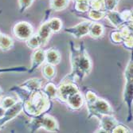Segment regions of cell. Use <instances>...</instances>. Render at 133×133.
Wrapping results in <instances>:
<instances>
[{"label": "cell", "mask_w": 133, "mask_h": 133, "mask_svg": "<svg viewBox=\"0 0 133 133\" xmlns=\"http://www.w3.org/2000/svg\"><path fill=\"white\" fill-rule=\"evenodd\" d=\"M34 0H18V6L20 13L26 11L34 3Z\"/></svg>", "instance_id": "30"}, {"label": "cell", "mask_w": 133, "mask_h": 133, "mask_svg": "<svg viewBox=\"0 0 133 133\" xmlns=\"http://www.w3.org/2000/svg\"><path fill=\"white\" fill-rule=\"evenodd\" d=\"M42 81L38 78H32L27 80L26 82H24L21 84V86L26 89L30 92H34L42 89Z\"/></svg>", "instance_id": "17"}, {"label": "cell", "mask_w": 133, "mask_h": 133, "mask_svg": "<svg viewBox=\"0 0 133 133\" xmlns=\"http://www.w3.org/2000/svg\"><path fill=\"white\" fill-rule=\"evenodd\" d=\"M92 22V21H84L72 27L66 28L65 31L69 34H72L74 38L79 39L84 37V36L89 34V28Z\"/></svg>", "instance_id": "9"}, {"label": "cell", "mask_w": 133, "mask_h": 133, "mask_svg": "<svg viewBox=\"0 0 133 133\" xmlns=\"http://www.w3.org/2000/svg\"><path fill=\"white\" fill-rule=\"evenodd\" d=\"M78 92H80V89L75 82H61L57 89L56 99L61 102L65 103L69 96Z\"/></svg>", "instance_id": "6"}, {"label": "cell", "mask_w": 133, "mask_h": 133, "mask_svg": "<svg viewBox=\"0 0 133 133\" xmlns=\"http://www.w3.org/2000/svg\"><path fill=\"white\" fill-rule=\"evenodd\" d=\"M30 128L31 132H34L38 128H44L48 131L57 132L59 131V125L54 117L48 114V112L42 113L37 116L31 118Z\"/></svg>", "instance_id": "4"}, {"label": "cell", "mask_w": 133, "mask_h": 133, "mask_svg": "<svg viewBox=\"0 0 133 133\" xmlns=\"http://www.w3.org/2000/svg\"><path fill=\"white\" fill-rule=\"evenodd\" d=\"M118 124L119 122L112 115H104L100 119V128L95 132H112Z\"/></svg>", "instance_id": "10"}, {"label": "cell", "mask_w": 133, "mask_h": 133, "mask_svg": "<svg viewBox=\"0 0 133 133\" xmlns=\"http://www.w3.org/2000/svg\"><path fill=\"white\" fill-rule=\"evenodd\" d=\"M133 62H132V57L130 58L129 62L127 65L124 72V77L126 80V84L124 90V101L127 104L128 106V117L127 121L130 122L132 119V113H131V105H132V91H133Z\"/></svg>", "instance_id": "5"}, {"label": "cell", "mask_w": 133, "mask_h": 133, "mask_svg": "<svg viewBox=\"0 0 133 133\" xmlns=\"http://www.w3.org/2000/svg\"><path fill=\"white\" fill-rule=\"evenodd\" d=\"M23 111V102L21 101H18L12 107L5 109L4 114L0 117V129H1L7 122L10 121L16 117L21 112Z\"/></svg>", "instance_id": "8"}, {"label": "cell", "mask_w": 133, "mask_h": 133, "mask_svg": "<svg viewBox=\"0 0 133 133\" xmlns=\"http://www.w3.org/2000/svg\"><path fill=\"white\" fill-rule=\"evenodd\" d=\"M47 24L52 33H57L62 28V21L57 17L50 18L47 22Z\"/></svg>", "instance_id": "24"}, {"label": "cell", "mask_w": 133, "mask_h": 133, "mask_svg": "<svg viewBox=\"0 0 133 133\" xmlns=\"http://www.w3.org/2000/svg\"><path fill=\"white\" fill-rule=\"evenodd\" d=\"M1 34H2V33H1V32H0V35H1Z\"/></svg>", "instance_id": "36"}, {"label": "cell", "mask_w": 133, "mask_h": 133, "mask_svg": "<svg viewBox=\"0 0 133 133\" xmlns=\"http://www.w3.org/2000/svg\"><path fill=\"white\" fill-rule=\"evenodd\" d=\"M26 43L30 49L33 50H36L42 47V41L37 33H34L28 40L26 41Z\"/></svg>", "instance_id": "23"}, {"label": "cell", "mask_w": 133, "mask_h": 133, "mask_svg": "<svg viewBox=\"0 0 133 133\" xmlns=\"http://www.w3.org/2000/svg\"><path fill=\"white\" fill-rule=\"evenodd\" d=\"M119 0H104V10L106 11L115 10Z\"/></svg>", "instance_id": "31"}, {"label": "cell", "mask_w": 133, "mask_h": 133, "mask_svg": "<svg viewBox=\"0 0 133 133\" xmlns=\"http://www.w3.org/2000/svg\"><path fill=\"white\" fill-rule=\"evenodd\" d=\"M75 10L81 13H87L89 10V3L88 0H77L75 2Z\"/></svg>", "instance_id": "25"}, {"label": "cell", "mask_w": 133, "mask_h": 133, "mask_svg": "<svg viewBox=\"0 0 133 133\" xmlns=\"http://www.w3.org/2000/svg\"><path fill=\"white\" fill-rule=\"evenodd\" d=\"M88 1L90 9L104 10V0H88Z\"/></svg>", "instance_id": "29"}, {"label": "cell", "mask_w": 133, "mask_h": 133, "mask_svg": "<svg viewBox=\"0 0 133 133\" xmlns=\"http://www.w3.org/2000/svg\"><path fill=\"white\" fill-rule=\"evenodd\" d=\"M51 34H52V31L50 30L49 26H48L47 22L42 23L38 31L37 32V34L40 37L41 41H42V46H45L47 44L48 40L50 38Z\"/></svg>", "instance_id": "15"}, {"label": "cell", "mask_w": 133, "mask_h": 133, "mask_svg": "<svg viewBox=\"0 0 133 133\" xmlns=\"http://www.w3.org/2000/svg\"><path fill=\"white\" fill-rule=\"evenodd\" d=\"M87 13H88V16L90 19H92L93 22H98L105 18L107 11L104 10L89 9V10L87 12Z\"/></svg>", "instance_id": "21"}, {"label": "cell", "mask_w": 133, "mask_h": 133, "mask_svg": "<svg viewBox=\"0 0 133 133\" xmlns=\"http://www.w3.org/2000/svg\"><path fill=\"white\" fill-rule=\"evenodd\" d=\"M3 91L2 88L0 87V99H1V97L3 96Z\"/></svg>", "instance_id": "34"}, {"label": "cell", "mask_w": 133, "mask_h": 133, "mask_svg": "<svg viewBox=\"0 0 133 133\" xmlns=\"http://www.w3.org/2000/svg\"><path fill=\"white\" fill-rule=\"evenodd\" d=\"M65 103L67 104L68 107L72 110H79L80 108H82L84 103V99L83 97L82 94L81 92H76L72 94V96H69L68 99L66 100Z\"/></svg>", "instance_id": "13"}, {"label": "cell", "mask_w": 133, "mask_h": 133, "mask_svg": "<svg viewBox=\"0 0 133 133\" xmlns=\"http://www.w3.org/2000/svg\"><path fill=\"white\" fill-rule=\"evenodd\" d=\"M70 0H50V8L54 11H61L66 9Z\"/></svg>", "instance_id": "19"}, {"label": "cell", "mask_w": 133, "mask_h": 133, "mask_svg": "<svg viewBox=\"0 0 133 133\" xmlns=\"http://www.w3.org/2000/svg\"><path fill=\"white\" fill-rule=\"evenodd\" d=\"M17 102H18L17 100L14 97H12V96H4V97H1V99H0V105L4 109H7V108L12 107Z\"/></svg>", "instance_id": "26"}, {"label": "cell", "mask_w": 133, "mask_h": 133, "mask_svg": "<svg viewBox=\"0 0 133 133\" xmlns=\"http://www.w3.org/2000/svg\"><path fill=\"white\" fill-rule=\"evenodd\" d=\"M85 101L89 112V119L95 116L100 119L104 115H112L113 113L112 108L108 102L97 96L91 90L86 92Z\"/></svg>", "instance_id": "3"}, {"label": "cell", "mask_w": 133, "mask_h": 133, "mask_svg": "<svg viewBox=\"0 0 133 133\" xmlns=\"http://www.w3.org/2000/svg\"><path fill=\"white\" fill-rule=\"evenodd\" d=\"M14 48V41L10 36L1 34L0 35V50L2 51H8Z\"/></svg>", "instance_id": "18"}, {"label": "cell", "mask_w": 133, "mask_h": 133, "mask_svg": "<svg viewBox=\"0 0 133 133\" xmlns=\"http://www.w3.org/2000/svg\"><path fill=\"white\" fill-rule=\"evenodd\" d=\"M45 62V50L38 48L36 49L31 57V66L27 72H33L35 69H37L40 65H42Z\"/></svg>", "instance_id": "11"}, {"label": "cell", "mask_w": 133, "mask_h": 133, "mask_svg": "<svg viewBox=\"0 0 133 133\" xmlns=\"http://www.w3.org/2000/svg\"><path fill=\"white\" fill-rule=\"evenodd\" d=\"M12 33L18 40L26 42L34 34V30L29 22H19L14 26Z\"/></svg>", "instance_id": "7"}, {"label": "cell", "mask_w": 133, "mask_h": 133, "mask_svg": "<svg viewBox=\"0 0 133 133\" xmlns=\"http://www.w3.org/2000/svg\"><path fill=\"white\" fill-rule=\"evenodd\" d=\"M61 54L59 50L55 48H50V49L45 50V62L47 64L57 65L61 62Z\"/></svg>", "instance_id": "14"}, {"label": "cell", "mask_w": 133, "mask_h": 133, "mask_svg": "<svg viewBox=\"0 0 133 133\" xmlns=\"http://www.w3.org/2000/svg\"><path fill=\"white\" fill-rule=\"evenodd\" d=\"M57 87L52 82V81H50L49 83L45 84V86L42 89V91L47 95V96L50 100H54L56 99L57 96Z\"/></svg>", "instance_id": "22"}, {"label": "cell", "mask_w": 133, "mask_h": 133, "mask_svg": "<svg viewBox=\"0 0 133 133\" xmlns=\"http://www.w3.org/2000/svg\"><path fill=\"white\" fill-rule=\"evenodd\" d=\"M105 18L111 22L112 25H113L117 29H119L120 27H122L123 26L126 25V24L131 23V22H126L124 20L121 14L116 10L107 11Z\"/></svg>", "instance_id": "12"}, {"label": "cell", "mask_w": 133, "mask_h": 133, "mask_svg": "<svg viewBox=\"0 0 133 133\" xmlns=\"http://www.w3.org/2000/svg\"><path fill=\"white\" fill-rule=\"evenodd\" d=\"M4 112H5V109L1 105H0V117H1L4 114Z\"/></svg>", "instance_id": "33"}, {"label": "cell", "mask_w": 133, "mask_h": 133, "mask_svg": "<svg viewBox=\"0 0 133 133\" xmlns=\"http://www.w3.org/2000/svg\"><path fill=\"white\" fill-rule=\"evenodd\" d=\"M52 106V100L41 89L32 92L29 99L23 103V112L32 118L44 112H49Z\"/></svg>", "instance_id": "2"}, {"label": "cell", "mask_w": 133, "mask_h": 133, "mask_svg": "<svg viewBox=\"0 0 133 133\" xmlns=\"http://www.w3.org/2000/svg\"><path fill=\"white\" fill-rule=\"evenodd\" d=\"M104 32V26L101 23H99L97 22H92L90 28L89 34L93 38H101Z\"/></svg>", "instance_id": "16"}, {"label": "cell", "mask_w": 133, "mask_h": 133, "mask_svg": "<svg viewBox=\"0 0 133 133\" xmlns=\"http://www.w3.org/2000/svg\"><path fill=\"white\" fill-rule=\"evenodd\" d=\"M72 1H74V2H76V1H77V0H72Z\"/></svg>", "instance_id": "35"}, {"label": "cell", "mask_w": 133, "mask_h": 133, "mask_svg": "<svg viewBox=\"0 0 133 133\" xmlns=\"http://www.w3.org/2000/svg\"><path fill=\"white\" fill-rule=\"evenodd\" d=\"M70 58H71V72L65 76L61 82H75L81 81L84 77L88 76L92 70V63L85 50V47L81 42L80 47L76 48L74 42L70 41Z\"/></svg>", "instance_id": "1"}, {"label": "cell", "mask_w": 133, "mask_h": 133, "mask_svg": "<svg viewBox=\"0 0 133 133\" xmlns=\"http://www.w3.org/2000/svg\"><path fill=\"white\" fill-rule=\"evenodd\" d=\"M126 38L124 35V34L121 32V30H114L110 34V40L112 42L115 44H120L122 43L124 38Z\"/></svg>", "instance_id": "27"}, {"label": "cell", "mask_w": 133, "mask_h": 133, "mask_svg": "<svg viewBox=\"0 0 133 133\" xmlns=\"http://www.w3.org/2000/svg\"><path fill=\"white\" fill-rule=\"evenodd\" d=\"M28 69L26 66H15V67H7V68H0V74H6V72H27Z\"/></svg>", "instance_id": "28"}, {"label": "cell", "mask_w": 133, "mask_h": 133, "mask_svg": "<svg viewBox=\"0 0 133 133\" xmlns=\"http://www.w3.org/2000/svg\"><path fill=\"white\" fill-rule=\"evenodd\" d=\"M42 72V75L44 78L49 81H52L56 76V69L54 65H52L50 64H45L43 66Z\"/></svg>", "instance_id": "20"}, {"label": "cell", "mask_w": 133, "mask_h": 133, "mask_svg": "<svg viewBox=\"0 0 133 133\" xmlns=\"http://www.w3.org/2000/svg\"><path fill=\"white\" fill-rule=\"evenodd\" d=\"M113 133H116V132H120V133H124V132H132L128 128L124 126L123 124H120L119 123L115 127V128L112 131Z\"/></svg>", "instance_id": "32"}]
</instances>
